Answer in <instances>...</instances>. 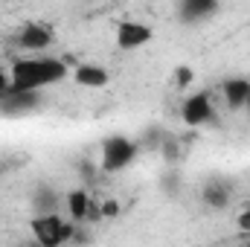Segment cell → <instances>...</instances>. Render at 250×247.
<instances>
[{"instance_id":"6da1fadb","label":"cell","mask_w":250,"mask_h":247,"mask_svg":"<svg viewBox=\"0 0 250 247\" xmlns=\"http://www.w3.org/2000/svg\"><path fill=\"white\" fill-rule=\"evenodd\" d=\"M64 76H67V64L62 59H44V56L18 59L9 67L12 90H23V93H38L41 87L62 82Z\"/></svg>"},{"instance_id":"7a4b0ae2","label":"cell","mask_w":250,"mask_h":247,"mask_svg":"<svg viewBox=\"0 0 250 247\" xmlns=\"http://www.w3.org/2000/svg\"><path fill=\"white\" fill-rule=\"evenodd\" d=\"M32 236H35L38 247H62L76 239V227H73V221H64L59 212L35 215L32 218Z\"/></svg>"},{"instance_id":"3957f363","label":"cell","mask_w":250,"mask_h":247,"mask_svg":"<svg viewBox=\"0 0 250 247\" xmlns=\"http://www.w3.org/2000/svg\"><path fill=\"white\" fill-rule=\"evenodd\" d=\"M137 157V143L128 140V137H108L102 143V172L114 175V172H123L128 163H134Z\"/></svg>"},{"instance_id":"277c9868","label":"cell","mask_w":250,"mask_h":247,"mask_svg":"<svg viewBox=\"0 0 250 247\" xmlns=\"http://www.w3.org/2000/svg\"><path fill=\"white\" fill-rule=\"evenodd\" d=\"M18 47L29 53H44L53 47V29L47 23H23L18 32Z\"/></svg>"},{"instance_id":"5b68a950","label":"cell","mask_w":250,"mask_h":247,"mask_svg":"<svg viewBox=\"0 0 250 247\" xmlns=\"http://www.w3.org/2000/svg\"><path fill=\"white\" fill-rule=\"evenodd\" d=\"M181 117H184L187 125H207L215 117L209 93H192L187 102H184V108H181Z\"/></svg>"},{"instance_id":"8992f818","label":"cell","mask_w":250,"mask_h":247,"mask_svg":"<svg viewBox=\"0 0 250 247\" xmlns=\"http://www.w3.org/2000/svg\"><path fill=\"white\" fill-rule=\"evenodd\" d=\"M151 26H146V23H137V21H125L117 26V47H123V50H140L143 44H148L151 41Z\"/></svg>"},{"instance_id":"52a82bcc","label":"cell","mask_w":250,"mask_h":247,"mask_svg":"<svg viewBox=\"0 0 250 247\" xmlns=\"http://www.w3.org/2000/svg\"><path fill=\"white\" fill-rule=\"evenodd\" d=\"M38 93H23V90H9L3 99H0V111L9 114V117H21V114H29L32 108H38Z\"/></svg>"},{"instance_id":"ba28073f","label":"cell","mask_w":250,"mask_h":247,"mask_svg":"<svg viewBox=\"0 0 250 247\" xmlns=\"http://www.w3.org/2000/svg\"><path fill=\"white\" fill-rule=\"evenodd\" d=\"M73 79L76 84L82 87H90V90H99L108 84V70L102 64H76L73 67Z\"/></svg>"},{"instance_id":"9c48e42d","label":"cell","mask_w":250,"mask_h":247,"mask_svg":"<svg viewBox=\"0 0 250 247\" xmlns=\"http://www.w3.org/2000/svg\"><path fill=\"white\" fill-rule=\"evenodd\" d=\"M221 96L227 102L230 111H242L248 105V96H250V82L248 79H227L221 84Z\"/></svg>"},{"instance_id":"30bf717a","label":"cell","mask_w":250,"mask_h":247,"mask_svg":"<svg viewBox=\"0 0 250 247\" xmlns=\"http://www.w3.org/2000/svg\"><path fill=\"white\" fill-rule=\"evenodd\" d=\"M90 206H93V201H90V195H87L84 189H73V192L67 195V215H70L73 224H76V221H87Z\"/></svg>"},{"instance_id":"8fae6325","label":"cell","mask_w":250,"mask_h":247,"mask_svg":"<svg viewBox=\"0 0 250 247\" xmlns=\"http://www.w3.org/2000/svg\"><path fill=\"white\" fill-rule=\"evenodd\" d=\"M218 12V3H212V0H184L181 3V18L184 21H201V18H209V15H215Z\"/></svg>"},{"instance_id":"7c38bea8","label":"cell","mask_w":250,"mask_h":247,"mask_svg":"<svg viewBox=\"0 0 250 247\" xmlns=\"http://www.w3.org/2000/svg\"><path fill=\"white\" fill-rule=\"evenodd\" d=\"M204 204H207L209 209H224V206L230 204V189L224 184L204 186Z\"/></svg>"},{"instance_id":"4fadbf2b","label":"cell","mask_w":250,"mask_h":247,"mask_svg":"<svg viewBox=\"0 0 250 247\" xmlns=\"http://www.w3.org/2000/svg\"><path fill=\"white\" fill-rule=\"evenodd\" d=\"M32 204H35L38 215H50V212H56V206H59V195H56L50 186H38Z\"/></svg>"},{"instance_id":"5bb4252c","label":"cell","mask_w":250,"mask_h":247,"mask_svg":"<svg viewBox=\"0 0 250 247\" xmlns=\"http://www.w3.org/2000/svg\"><path fill=\"white\" fill-rule=\"evenodd\" d=\"M99 212H102V218H117V215H120V201L105 198V201L99 204Z\"/></svg>"},{"instance_id":"9a60e30c","label":"cell","mask_w":250,"mask_h":247,"mask_svg":"<svg viewBox=\"0 0 250 247\" xmlns=\"http://www.w3.org/2000/svg\"><path fill=\"white\" fill-rule=\"evenodd\" d=\"M192 79H195V73H192L189 67H178V70H175V82H178V87H189Z\"/></svg>"},{"instance_id":"2e32d148","label":"cell","mask_w":250,"mask_h":247,"mask_svg":"<svg viewBox=\"0 0 250 247\" xmlns=\"http://www.w3.org/2000/svg\"><path fill=\"white\" fill-rule=\"evenodd\" d=\"M9 90H12V79H9V73H6V70H0V99H3Z\"/></svg>"},{"instance_id":"e0dca14e","label":"cell","mask_w":250,"mask_h":247,"mask_svg":"<svg viewBox=\"0 0 250 247\" xmlns=\"http://www.w3.org/2000/svg\"><path fill=\"white\" fill-rule=\"evenodd\" d=\"M239 227H242L245 233H250V206L248 209H242V215H239Z\"/></svg>"},{"instance_id":"ac0fdd59","label":"cell","mask_w":250,"mask_h":247,"mask_svg":"<svg viewBox=\"0 0 250 247\" xmlns=\"http://www.w3.org/2000/svg\"><path fill=\"white\" fill-rule=\"evenodd\" d=\"M245 111H250V96H248V105H245Z\"/></svg>"},{"instance_id":"d6986e66","label":"cell","mask_w":250,"mask_h":247,"mask_svg":"<svg viewBox=\"0 0 250 247\" xmlns=\"http://www.w3.org/2000/svg\"><path fill=\"white\" fill-rule=\"evenodd\" d=\"M245 247H250V242H248V245H245Z\"/></svg>"},{"instance_id":"ffe728a7","label":"cell","mask_w":250,"mask_h":247,"mask_svg":"<svg viewBox=\"0 0 250 247\" xmlns=\"http://www.w3.org/2000/svg\"><path fill=\"white\" fill-rule=\"evenodd\" d=\"M35 247H38V245H35Z\"/></svg>"}]
</instances>
